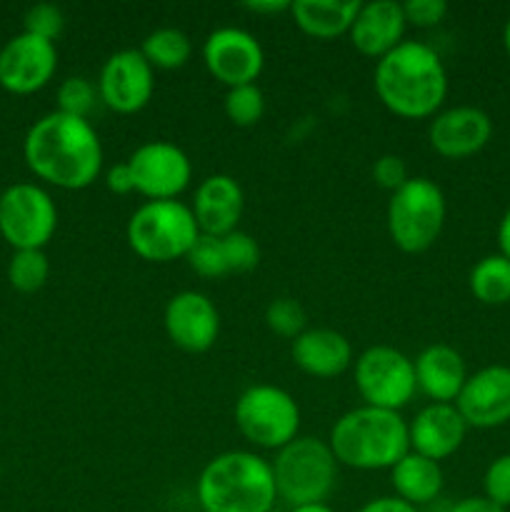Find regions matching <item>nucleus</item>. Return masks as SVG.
<instances>
[{"instance_id": "obj_1", "label": "nucleus", "mask_w": 510, "mask_h": 512, "mask_svg": "<svg viewBox=\"0 0 510 512\" xmlns=\"http://www.w3.org/2000/svg\"><path fill=\"white\" fill-rule=\"evenodd\" d=\"M23 158L35 178L60 190H83L103 173V143L93 123L60 110L30 125Z\"/></svg>"}, {"instance_id": "obj_2", "label": "nucleus", "mask_w": 510, "mask_h": 512, "mask_svg": "<svg viewBox=\"0 0 510 512\" xmlns=\"http://www.w3.org/2000/svg\"><path fill=\"white\" fill-rule=\"evenodd\" d=\"M373 88L398 118H433L448 95V70L433 45L403 40L375 63Z\"/></svg>"}, {"instance_id": "obj_3", "label": "nucleus", "mask_w": 510, "mask_h": 512, "mask_svg": "<svg viewBox=\"0 0 510 512\" xmlns=\"http://www.w3.org/2000/svg\"><path fill=\"white\" fill-rule=\"evenodd\" d=\"M203 512H270L278 493L270 460L253 450H225L205 463L195 480Z\"/></svg>"}, {"instance_id": "obj_4", "label": "nucleus", "mask_w": 510, "mask_h": 512, "mask_svg": "<svg viewBox=\"0 0 510 512\" xmlns=\"http://www.w3.org/2000/svg\"><path fill=\"white\" fill-rule=\"evenodd\" d=\"M328 445L345 468L390 470L410 450L408 420L395 410L360 405L335 420Z\"/></svg>"}, {"instance_id": "obj_5", "label": "nucleus", "mask_w": 510, "mask_h": 512, "mask_svg": "<svg viewBox=\"0 0 510 512\" xmlns=\"http://www.w3.org/2000/svg\"><path fill=\"white\" fill-rule=\"evenodd\" d=\"M275 493L288 508L325 503L338 485L340 463L328 440L298 435L270 460Z\"/></svg>"}, {"instance_id": "obj_6", "label": "nucleus", "mask_w": 510, "mask_h": 512, "mask_svg": "<svg viewBox=\"0 0 510 512\" xmlns=\"http://www.w3.org/2000/svg\"><path fill=\"white\" fill-rule=\"evenodd\" d=\"M200 238V228L190 205L183 200H145L128 218L125 240L140 260L173 263L188 258Z\"/></svg>"}, {"instance_id": "obj_7", "label": "nucleus", "mask_w": 510, "mask_h": 512, "mask_svg": "<svg viewBox=\"0 0 510 512\" xmlns=\"http://www.w3.org/2000/svg\"><path fill=\"white\" fill-rule=\"evenodd\" d=\"M448 215L445 195L435 180L410 175L408 183L390 193L385 223L393 245L403 253H425L440 238Z\"/></svg>"}, {"instance_id": "obj_8", "label": "nucleus", "mask_w": 510, "mask_h": 512, "mask_svg": "<svg viewBox=\"0 0 510 512\" xmlns=\"http://www.w3.org/2000/svg\"><path fill=\"white\" fill-rule=\"evenodd\" d=\"M235 428L255 448L275 450L298 438L300 405L285 388L270 383L250 385L235 400Z\"/></svg>"}, {"instance_id": "obj_9", "label": "nucleus", "mask_w": 510, "mask_h": 512, "mask_svg": "<svg viewBox=\"0 0 510 512\" xmlns=\"http://www.w3.org/2000/svg\"><path fill=\"white\" fill-rule=\"evenodd\" d=\"M355 388L363 398V405L383 410H400L415 398L413 358L393 345H370L353 363Z\"/></svg>"}, {"instance_id": "obj_10", "label": "nucleus", "mask_w": 510, "mask_h": 512, "mask_svg": "<svg viewBox=\"0 0 510 512\" xmlns=\"http://www.w3.org/2000/svg\"><path fill=\"white\" fill-rule=\"evenodd\" d=\"M58 228V208L43 185L13 183L0 193V235L13 250H43Z\"/></svg>"}, {"instance_id": "obj_11", "label": "nucleus", "mask_w": 510, "mask_h": 512, "mask_svg": "<svg viewBox=\"0 0 510 512\" xmlns=\"http://www.w3.org/2000/svg\"><path fill=\"white\" fill-rule=\"evenodd\" d=\"M133 173L135 193L148 200H178L193 180V163L180 145L148 140L125 160Z\"/></svg>"}, {"instance_id": "obj_12", "label": "nucleus", "mask_w": 510, "mask_h": 512, "mask_svg": "<svg viewBox=\"0 0 510 512\" xmlns=\"http://www.w3.org/2000/svg\"><path fill=\"white\" fill-rule=\"evenodd\" d=\"M203 63L225 88H238L258 80L265 68V50L250 30L225 25L208 33L203 43Z\"/></svg>"}, {"instance_id": "obj_13", "label": "nucleus", "mask_w": 510, "mask_h": 512, "mask_svg": "<svg viewBox=\"0 0 510 512\" xmlns=\"http://www.w3.org/2000/svg\"><path fill=\"white\" fill-rule=\"evenodd\" d=\"M98 95L105 108L133 115L150 103L155 93V70L140 48L115 50L98 75Z\"/></svg>"}, {"instance_id": "obj_14", "label": "nucleus", "mask_w": 510, "mask_h": 512, "mask_svg": "<svg viewBox=\"0 0 510 512\" xmlns=\"http://www.w3.org/2000/svg\"><path fill=\"white\" fill-rule=\"evenodd\" d=\"M58 70L55 43L18 33L0 48V85L8 93L30 95L43 90Z\"/></svg>"}, {"instance_id": "obj_15", "label": "nucleus", "mask_w": 510, "mask_h": 512, "mask_svg": "<svg viewBox=\"0 0 510 512\" xmlns=\"http://www.w3.org/2000/svg\"><path fill=\"white\" fill-rule=\"evenodd\" d=\"M163 325L175 348L185 353H205L220 335V313L200 290H180L165 305Z\"/></svg>"}, {"instance_id": "obj_16", "label": "nucleus", "mask_w": 510, "mask_h": 512, "mask_svg": "<svg viewBox=\"0 0 510 512\" xmlns=\"http://www.w3.org/2000/svg\"><path fill=\"white\" fill-rule=\"evenodd\" d=\"M455 408L468 428H500L510 420V368L488 365L468 375Z\"/></svg>"}, {"instance_id": "obj_17", "label": "nucleus", "mask_w": 510, "mask_h": 512, "mask_svg": "<svg viewBox=\"0 0 510 512\" xmlns=\"http://www.w3.org/2000/svg\"><path fill=\"white\" fill-rule=\"evenodd\" d=\"M493 138V120L483 108L455 105L433 115L428 125L430 148L448 160L470 158Z\"/></svg>"}, {"instance_id": "obj_18", "label": "nucleus", "mask_w": 510, "mask_h": 512, "mask_svg": "<svg viewBox=\"0 0 510 512\" xmlns=\"http://www.w3.org/2000/svg\"><path fill=\"white\" fill-rule=\"evenodd\" d=\"M243 208V185L228 173H213L200 180L193 193V203H190L200 233L215 235V238L238 230Z\"/></svg>"}, {"instance_id": "obj_19", "label": "nucleus", "mask_w": 510, "mask_h": 512, "mask_svg": "<svg viewBox=\"0 0 510 512\" xmlns=\"http://www.w3.org/2000/svg\"><path fill=\"white\" fill-rule=\"evenodd\" d=\"M465 433H468V423L453 403L425 405L408 423L410 450L435 463L458 453Z\"/></svg>"}, {"instance_id": "obj_20", "label": "nucleus", "mask_w": 510, "mask_h": 512, "mask_svg": "<svg viewBox=\"0 0 510 512\" xmlns=\"http://www.w3.org/2000/svg\"><path fill=\"white\" fill-rule=\"evenodd\" d=\"M405 20L403 3L395 0H370L360 3L358 15L348 30V38L353 48L365 58H373L378 63L383 55L398 48L405 40Z\"/></svg>"}, {"instance_id": "obj_21", "label": "nucleus", "mask_w": 510, "mask_h": 512, "mask_svg": "<svg viewBox=\"0 0 510 512\" xmlns=\"http://www.w3.org/2000/svg\"><path fill=\"white\" fill-rule=\"evenodd\" d=\"M290 358L295 368L318 380L343 375L355 363L353 345L333 328H308L290 343Z\"/></svg>"}, {"instance_id": "obj_22", "label": "nucleus", "mask_w": 510, "mask_h": 512, "mask_svg": "<svg viewBox=\"0 0 510 512\" xmlns=\"http://www.w3.org/2000/svg\"><path fill=\"white\" fill-rule=\"evenodd\" d=\"M415 383L430 403H455L468 380L463 355L445 343H433L413 358Z\"/></svg>"}, {"instance_id": "obj_23", "label": "nucleus", "mask_w": 510, "mask_h": 512, "mask_svg": "<svg viewBox=\"0 0 510 512\" xmlns=\"http://www.w3.org/2000/svg\"><path fill=\"white\" fill-rule=\"evenodd\" d=\"M390 485L395 490V498L405 500L413 508H425V505L435 503L443 493V468L435 460L423 458V455L408 453L390 468Z\"/></svg>"}, {"instance_id": "obj_24", "label": "nucleus", "mask_w": 510, "mask_h": 512, "mask_svg": "<svg viewBox=\"0 0 510 512\" xmlns=\"http://www.w3.org/2000/svg\"><path fill=\"white\" fill-rule=\"evenodd\" d=\"M360 0H293L290 15L305 35L315 40H335L348 35Z\"/></svg>"}, {"instance_id": "obj_25", "label": "nucleus", "mask_w": 510, "mask_h": 512, "mask_svg": "<svg viewBox=\"0 0 510 512\" xmlns=\"http://www.w3.org/2000/svg\"><path fill=\"white\" fill-rule=\"evenodd\" d=\"M140 53L153 70H178L193 58V40L180 28H155L145 35Z\"/></svg>"}, {"instance_id": "obj_26", "label": "nucleus", "mask_w": 510, "mask_h": 512, "mask_svg": "<svg viewBox=\"0 0 510 512\" xmlns=\"http://www.w3.org/2000/svg\"><path fill=\"white\" fill-rule=\"evenodd\" d=\"M470 293L475 300L485 305H505L510 303V260L505 255L493 253L480 258L470 268L468 275Z\"/></svg>"}, {"instance_id": "obj_27", "label": "nucleus", "mask_w": 510, "mask_h": 512, "mask_svg": "<svg viewBox=\"0 0 510 512\" xmlns=\"http://www.w3.org/2000/svg\"><path fill=\"white\" fill-rule=\"evenodd\" d=\"M50 260L45 250H15L8 263V280L20 293H35L48 283Z\"/></svg>"}, {"instance_id": "obj_28", "label": "nucleus", "mask_w": 510, "mask_h": 512, "mask_svg": "<svg viewBox=\"0 0 510 512\" xmlns=\"http://www.w3.org/2000/svg\"><path fill=\"white\" fill-rule=\"evenodd\" d=\"M223 108L230 123L238 125V128H250V125L260 123V118L265 115V95L255 83L228 88Z\"/></svg>"}, {"instance_id": "obj_29", "label": "nucleus", "mask_w": 510, "mask_h": 512, "mask_svg": "<svg viewBox=\"0 0 510 512\" xmlns=\"http://www.w3.org/2000/svg\"><path fill=\"white\" fill-rule=\"evenodd\" d=\"M58 110L65 115H73V118H90V113L95 110V105L100 103L98 85L90 78L83 75H70L63 83L58 85Z\"/></svg>"}, {"instance_id": "obj_30", "label": "nucleus", "mask_w": 510, "mask_h": 512, "mask_svg": "<svg viewBox=\"0 0 510 512\" xmlns=\"http://www.w3.org/2000/svg\"><path fill=\"white\" fill-rule=\"evenodd\" d=\"M188 265L200 275V278L208 280H220L225 275H230L228 255H225L223 238H215V235H203L195 240V245L188 253Z\"/></svg>"}, {"instance_id": "obj_31", "label": "nucleus", "mask_w": 510, "mask_h": 512, "mask_svg": "<svg viewBox=\"0 0 510 512\" xmlns=\"http://www.w3.org/2000/svg\"><path fill=\"white\" fill-rule=\"evenodd\" d=\"M265 325L275 335L293 343L303 330H308V315H305V308L300 305V300L283 295V298L270 300V305L265 308Z\"/></svg>"}, {"instance_id": "obj_32", "label": "nucleus", "mask_w": 510, "mask_h": 512, "mask_svg": "<svg viewBox=\"0 0 510 512\" xmlns=\"http://www.w3.org/2000/svg\"><path fill=\"white\" fill-rule=\"evenodd\" d=\"M63 28H65V15L63 10L53 3L30 5L28 13H25L23 18V33L50 40V43H55V40L60 38Z\"/></svg>"}, {"instance_id": "obj_33", "label": "nucleus", "mask_w": 510, "mask_h": 512, "mask_svg": "<svg viewBox=\"0 0 510 512\" xmlns=\"http://www.w3.org/2000/svg\"><path fill=\"white\" fill-rule=\"evenodd\" d=\"M225 255H228L230 275L233 273H250V270L258 268L260 263V248L258 240L253 238L245 230H233V233L223 235Z\"/></svg>"}, {"instance_id": "obj_34", "label": "nucleus", "mask_w": 510, "mask_h": 512, "mask_svg": "<svg viewBox=\"0 0 510 512\" xmlns=\"http://www.w3.org/2000/svg\"><path fill=\"white\" fill-rule=\"evenodd\" d=\"M485 498L500 508H510V453L498 455L483 475Z\"/></svg>"}, {"instance_id": "obj_35", "label": "nucleus", "mask_w": 510, "mask_h": 512, "mask_svg": "<svg viewBox=\"0 0 510 512\" xmlns=\"http://www.w3.org/2000/svg\"><path fill=\"white\" fill-rule=\"evenodd\" d=\"M373 180L378 188L388 190V193H395V190L403 188V185L410 180L408 163H405L400 155H393V153L380 155V158L373 163Z\"/></svg>"}, {"instance_id": "obj_36", "label": "nucleus", "mask_w": 510, "mask_h": 512, "mask_svg": "<svg viewBox=\"0 0 510 512\" xmlns=\"http://www.w3.org/2000/svg\"><path fill=\"white\" fill-rule=\"evenodd\" d=\"M403 13L408 25L435 28L448 15V3L445 0H408V3H403Z\"/></svg>"}, {"instance_id": "obj_37", "label": "nucleus", "mask_w": 510, "mask_h": 512, "mask_svg": "<svg viewBox=\"0 0 510 512\" xmlns=\"http://www.w3.org/2000/svg\"><path fill=\"white\" fill-rule=\"evenodd\" d=\"M105 188L115 195L135 193L133 173H130L128 163H118L113 168H108V173H105Z\"/></svg>"}, {"instance_id": "obj_38", "label": "nucleus", "mask_w": 510, "mask_h": 512, "mask_svg": "<svg viewBox=\"0 0 510 512\" xmlns=\"http://www.w3.org/2000/svg\"><path fill=\"white\" fill-rule=\"evenodd\" d=\"M358 512H420L418 508H413L405 500L395 498V495H380V498L368 500L365 505H360Z\"/></svg>"}, {"instance_id": "obj_39", "label": "nucleus", "mask_w": 510, "mask_h": 512, "mask_svg": "<svg viewBox=\"0 0 510 512\" xmlns=\"http://www.w3.org/2000/svg\"><path fill=\"white\" fill-rule=\"evenodd\" d=\"M448 512H505L500 505L490 503L485 495H473V498H463L458 503L450 505Z\"/></svg>"}, {"instance_id": "obj_40", "label": "nucleus", "mask_w": 510, "mask_h": 512, "mask_svg": "<svg viewBox=\"0 0 510 512\" xmlns=\"http://www.w3.org/2000/svg\"><path fill=\"white\" fill-rule=\"evenodd\" d=\"M245 8L258 15L290 13V0H255V3H245Z\"/></svg>"}, {"instance_id": "obj_41", "label": "nucleus", "mask_w": 510, "mask_h": 512, "mask_svg": "<svg viewBox=\"0 0 510 512\" xmlns=\"http://www.w3.org/2000/svg\"><path fill=\"white\" fill-rule=\"evenodd\" d=\"M498 248H500V255H505V258L510 260V208L505 210V215L500 218V225H498Z\"/></svg>"}, {"instance_id": "obj_42", "label": "nucleus", "mask_w": 510, "mask_h": 512, "mask_svg": "<svg viewBox=\"0 0 510 512\" xmlns=\"http://www.w3.org/2000/svg\"><path fill=\"white\" fill-rule=\"evenodd\" d=\"M290 512H335L328 503H315V505H300V508H290Z\"/></svg>"}, {"instance_id": "obj_43", "label": "nucleus", "mask_w": 510, "mask_h": 512, "mask_svg": "<svg viewBox=\"0 0 510 512\" xmlns=\"http://www.w3.org/2000/svg\"><path fill=\"white\" fill-rule=\"evenodd\" d=\"M503 45H505V50H508V55H510V18L505 20V28H503Z\"/></svg>"}]
</instances>
